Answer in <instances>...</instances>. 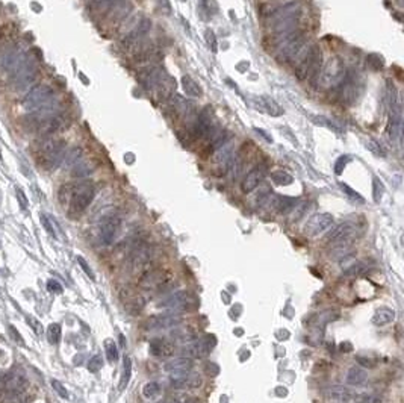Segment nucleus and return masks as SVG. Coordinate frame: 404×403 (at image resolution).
<instances>
[{
    "mask_svg": "<svg viewBox=\"0 0 404 403\" xmlns=\"http://www.w3.org/2000/svg\"><path fill=\"white\" fill-rule=\"evenodd\" d=\"M121 229V218L115 214L104 215L99 223V241L103 246H111Z\"/></svg>",
    "mask_w": 404,
    "mask_h": 403,
    "instance_id": "obj_13",
    "label": "nucleus"
},
{
    "mask_svg": "<svg viewBox=\"0 0 404 403\" xmlns=\"http://www.w3.org/2000/svg\"><path fill=\"white\" fill-rule=\"evenodd\" d=\"M9 335H11V338H14L20 346H23L25 344V341H23V338H22V335L18 334V331L14 328V326H9Z\"/></svg>",
    "mask_w": 404,
    "mask_h": 403,
    "instance_id": "obj_47",
    "label": "nucleus"
},
{
    "mask_svg": "<svg viewBox=\"0 0 404 403\" xmlns=\"http://www.w3.org/2000/svg\"><path fill=\"white\" fill-rule=\"evenodd\" d=\"M271 179L274 180V184H277V185H291L292 182H294V177L289 174V173H286V171H283V170H277V171H272L271 173Z\"/></svg>",
    "mask_w": 404,
    "mask_h": 403,
    "instance_id": "obj_31",
    "label": "nucleus"
},
{
    "mask_svg": "<svg viewBox=\"0 0 404 403\" xmlns=\"http://www.w3.org/2000/svg\"><path fill=\"white\" fill-rule=\"evenodd\" d=\"M94 170H96V164L93 161H82V163H79V164H76L73 167L71 176H74V177H87Z\"/></svg>",
    "mask_w": 404,
    "mask_h": 403,
    "instance_id": "obj_29",
    "label": "nucleus"
},
{
    "mask_svg": "<svg viewBox=\"0 0 404 403\" xmlns=\"http://www.w3.org/2000/svg\"><path fill=\"white\" fill-rule=\"evenodd\" d=\"M372 188H374V200L378 203V201L381 200V196H383V191H385L383 184L380 182L378 177H374V179H372Z\"/></svg>",
    "mask_w": 404,
    "mask_h": 403,
    "instance_id": "obj_36",
    "label": "nucleus"
},
{
    "mask_svg": "<svg viewBox=\"0 0 404 403\" xmlns=\"http://www.w3.org/2000/svg\"><path fill=\"white\" fill-rule=\"evenodd\" d=\"M135 49H136L134 53L135 63H138V64H141V66H144V67L158 66L159 61H161L162 56H164L162 52H161L156 46H153V44H144V43H141V44H138Z\"/></svg>",
    "mask_w": 404,
    "mask_h": 403,
    "instance_id": "obj_14",
    "label": "nucleus"
},
{
    "mask_svg": "<svg viewBox=\"0 0 404 403\" xmlns=\"http://www.w3.org/2000/svg\"><path fill=\"white\" fill-rule=\"evenodd\" d=\"M368 61H370V64H372L374 70H380V68L383 67V58L378 56V55H371L370 58H368Z\"/></svg>",
    "mask_w": 404,
    "mask_h": 403,
    "instance_id": "obj_43",
    "label": "nucleus"
},
{
    "mask_svg": "<svg viewBox=\"0 0 404 403\" xmlns=\"http://www.w3.org/2000/svg\"><path fill=\"white\" fill-rule=\"evenodd\" d=\"M52 99H55V91H53V88H52L50 85L41 84V85L32 88V90L26 94V97L23 99L22 105H23V108H25L26 111L31 112V111H35L36 108H39L41 105H44V103H47L49 100H52Z\"/></svg>",
    "mask_w": 404,
    "mask_h": 403,
    "instance_id": "obj_11",
    "label": "nucleus"
},
{
    "mask_svg": "<svg viewBox=\"0 0 404 403\" xmlns=\"http://www.w3.org/2000/svg\"><path fill=\"white\" fill-rule=\"evenodd\" d=\"M161 394V387L156 382H147L142 388V396L147 400H155Z\"/></svg>",
    "mask_w": 404,
    "mask_h": 403,
    "instance_id": "obj_32",
    "label": "nucleus"
},
{
    "mask_svg": "<svg viewBox=\"0 0 404 403\" xmlns=\"http://www.w3.org/2000/svg\"><path fill=\"white\" fill-rule=\"evenodd\" d=\"M367 147L370 149L371 152L374 153V155H377V156H386V152H385V149L375 141V139H368L367 141Z\"/></svg>",
    "mask_w": 404,
    "mask_h": 403,
    "instance_id": "obj_37",
    "label": "nucleus"
},
{
    "mask_svg": "<svg viewBox=\"0 0 404 403\" xmlns=\"http://www.w3.org/2000/svg\"><path fill=\"white\" fill-rule=\"evenodd\" d=\"M264 177H265V167H264V166H256L254 168H251V170L245 174V177H244V180H242V184H241L242 193L248 194V193H251L253 190H256V188L259 187V184L264 180Z\"/></svg>",
    "mask_w": 404,
    "mask_h": 403,
    "instance_id": "obj_21",
    "label": "nucleus"
},
{
    "mask_svg": "<svg viewBox=\"0 0 404 403\" xmlns=\"http://www.w3.org/2000/svg\"><path fill=\"white\" fill-rule=\"evenodd\" d=\"M131 376H132V361L129 356H126L123 361V373H121V379H120V390L121 391L129 385Z\"/></svg>",
    "mask_w": 404,
    "mask_h": 403,
    "instance_id": "obj_30",
    "label": "nucleus"
},
{
    "mask_svg": "<svg viewBox=\"0 0 404 403\" xmlns=\"http://www.w3.org/2000/svg\"><path fill=\"white\" fill-rule=\"evenodd\" d=\"M341 350H344V352H350V350H351V344H348V342H344V344L341 346Z\"/></svg>",
    "mask_w": 404,
    "mask_h": 403,
    "instance_id": "obj_51",
    "label": "nucleus"
},
{
    "mask_svg": "<svg viewBox=\"0 0 404 403\" xmlns=\"http://www.w3.org/2000/svg\"><path fill=\"white\" fill-rule=\"evenodd\" d=\"M104 350H106V356L109 362H115L118 359V349L115 346V342L112 339H106L104 341Z\"/></svg>",
    "mask_w": 404,
    "mask_h": 403,
    "instance_id": "obj_35",
    "label": "nucleus"
},
{
    "mask_svg": "<svg viewBox=\"0 0 404 403\" xmlns=\"http://www.w3.org/2000/svg\"><path fill=\"white\" fill-rule=\"evenodd\" d=\"M47 290H49L50 293H53V294H61V293H62L61 284H59L58 280H53V279H50V280L47 282Z\"/></svg>",
    "mask_w": 404,
    "mask_h": 403,
    "instance_id": "obj_41",
    "label": "nucleus"
},
{
    "mask_svg": "<svg viewBox=\"0 0 404 403\" xmlns=\"http://www.w3.org/2000/svg\"><path fill=\"white\" fill-rule=\"evenodd\" d=\"M194 367V361L186 358V356H177V358H173L167 361L164 364V370L169 373V376H174V374H182V373H188V371H193Z\"/></svg>",
    "mask_w": 404,
    "mask_h": 403,
    "instance_id": "obj_23",
    "label": "nucleus"
},
{
    "mask_svg": "<svg viewBox=\"0 0 404 403\" xmlns=\"http://www.w3.org/2000/svg\"><path fill=\"white\" fill-rule=\"evenodd\" d=\"M38 163L44 170H55L61 166L66 156V141L55 138H42L38 143Z\"/></svg>",
    "mask_w": 404,
    "mask_h": 403,
    "instance_id": "obj_4",
    "label": "nucleus"
},
{
    "mask_svg": "<svg viewBox=\"0 0 404 403\" xmlns=\"http://www.w3.org/2000/svg\"><path fill=\"white\" fill-rule=\"evenodd\" d=\"M77 263H79V266H80V267H82V270H83V271L87 273V276H88L90 279H93V280L96 279V276H94V273H93V270H91V267H90V266L87 264V261H85V259H83L82 256H77Z\"/></svg>",
    "mask_w": 404,
    "mask_h": 403,
    "instance_id": "obj_42",
    "label": "nucleus"
},
{
    "mask_svg": "<svg viewBox=\"0 0 404 403\" xmlns=\"http://www.w3.org/2000/svg\"><path fill=\"white\" fill-rule=\"evenodd\" d=\"M58 112H59V102L56 100V99H52V100H49L47 103L41 105L39 108H36L35 111H31L29 115H26V117L23 118L25 126L36 129L44 120L50 118L52 115H55V114H58Z\"/></svg>",
    "mask_w": 404,
    "mask_h": 403,
    "instance_id": "obj_12",
    "label": "nucleus"
},
{
    "mask_svg": "<svg viewBox=\"0 0 404 403\" xmlns=\"http://www.w3.org/2000/svg\"><path fill=\"white\" fill-rule=\"evenodd\" d=\"M212 106H206L202 112L193 120L191 129L188 131V138L191 141H202L204 139L210 129L215 126L214 125V114H212Z\"/></svg>",
    "mask_w": 404,
    "mask_h": 403,
    "instance_id": "obj_9",
    "label": "nucleus"
},
{
    "mask_svg": "<svg viewBox=\"0 0 404 403\" xmlns=\"http://www.w3.org/2000/svg\"><path fill=\"white\" fill-rule=\"evenodd\" d=\"M142 85L155 94V97L161 102H168L169 97L174 94L176 80L165 73V70L158 66L144 67L139 73Z\"/></svg>",
    "mask_w": 404,
    "mask_h": 403,
    "instance_id": "obj_1",
    "label": "nucleus"
},
{
    "mask_svg": "<svg viewBox=\"0 0 404 403\" xmlns=\"http://www.w3.org/2000/svg\"><path fill=\"white\" fill-rule=\"evenodd\" d=\"M28 323H29V325L32 326V329H34V331H35V332H36V334H38V335H39V334L42 332V326H41V323H39V321H36L34 317H28Z\"/></svg>",
    "mask_w": 404,
    "mask_h": 403,
    "instance_id": "obj_48",
    "label": "nucleus"
},
{
    "mask_svg": "<svg viewBox=\"0 0 404 403\" xmlns=\"http://www.w3.org/2000/svg\"><path fill=\"white\" fill-rule=\"evenodd\" d=\"M96 188L91 182H79L76 185H71L70 193V215L77 217L80 215L94 200Z\"/></svg>",
    "mask_w": 404,
    "mask_h": 403,
    "instance_id": "obj_6",
    "label": "nucleus"
},
{
    "mask_svg": "<svg viewBox=\"0 0 404 403\" xmlns=\"http://www.w3.org/2000/svg\"><path fill=\"white\" fill-rule=\"evenodd\" d=\"M275 391H277V396H288V390L285 388V387H277L275 388Z\"/></svg>",
    "mask_w": 404,
    "mask_h": 403,
    "instance_id": "obj_50",
    "label": "nucleus"
},
{
    "mask_svg": "<svg viewBox=\"0 0 404 403\" xmlns=\"http://www.w3.org/2000/svg\"><path fill=\"white\" fill-rule=\"evenodd\" d=\"M320 76V87L323 90H336L347 79V67L344 61L337 56L330 58L326 66L321 68Z\"/></svg>",
    "mask_w": 404,
    "mask_h": 403,
    "instance_id": "obj_5",
    "label": "nucleus"
},
{
    "mask_svg": "<svg viewBox=\"0 0 404 403\" xmlns=\"http://www.w3.org/2000/svg\"><path fill=\"white\" fill-rule=\"evenodd\" d=\"M372 325L381 328V326H388L391 323L395 321V311L391 308H380L374 312L372 318H371Z\"/></svg>",
    "mask_w": 404,
    "mask_h": 403,
    "instance_id": "obj_26",
    "label": "nucleus"
},
{
    "mask_svg": "<svg viewBox=\"0 0 404 403\" xmlns=\"http://www.w3.org/2000/svg\"><path fill=\"white\" fill-rule=\"evenodd\" d=\"M359 232V226L356 221L347 220L341 225H337L336 228L327 235V243H333V244H347L350 243V239Z\"/></svg>",
    "mask_w": 404,
    "mask_h": 403,
    "instance_id": "obj_18",
    "label": "nucleus"
},
{
    "mask_svg": "<svg viewBox=\"0 0 404 403\" xmlns=\"http://www.w3.org/2000/svg\"><path fill=\"white\" fill-rule=\"evenodd\" d=\"M217 344V339L214 335H206L200 339H193L182 347V355L189 359H202L204 358Z\"/></svg>",
    "mask_w": 404,
    "mask_h": 403,
    "instance_id": "obj_10",
    "label": "nucleus"
},
{
    "mask_svg": "<svg viewBox=\"0 0 404 403\" xmlns=\"http://www.w3.org/2000/svg\"><path fill=\"white\" fill-rule=\"evenodd\" d=\"M52 387H53V390L58 393V396H61L62 399H68V391L67 388L59 382V380H56V379H53L52 380Z\"/></svg>",
    "mask_w": 404,
    "mask_h": 403,
    "instance_id": "obj_39",
    "label": "nucleus"
},
{
    "mask_svg": "<svg viewBox=\"0 0 404 403\" xmlns=\"http://www.w3.org/2000/svg\"><path fill=\"white\" fill-rule=\"evenodd\" d=\"M297 67H295V76L300 80H313L318 77L321 68H323V52L318 44L306 46L302 53L297 56Z\"/></svg>",
    "mask_w": 404,
    "mask_h": 403,
    "instance_id": "obj_3",
    "label": "nucleus"
},
{
    "mask_svg": "<svg viewBox=\"0 0 404 403\" xmlns=\"http://www.w3.org/2000/svg\"><path fill=\"white\" fill-rule=\"evenodd\" d=\"M368 382V373L360 367H351L347 371V384L351 387H362Z\"/></svg>",
    "mask_w": 404,
    "mask_h": 403,
    "instance_id": "obj_27",
    "label": "nucleus"
},
{
    "mask_svg": "<svg viewBox=\"0 0 404 403\" xmlns=\"http://www.w3.org/2000/svg\"><path fill=\"white\" fill-rule=\"evenodd\" d=\"M17 199H18V201H20V206L23 208V209H26L28 208V199H26V196L18 190L17 191Z\"/></svg>",
    "mask_w": 404,
    "mask_h": 403,
    "instance_id": "obj_49",
    "label": "nucleus"
},
{
    "mask_svg": "<svg viewBox=\"0 0 404 403\" xmlns=\"http://www.w3.org/2000/svg\"><path fill=\"white\" fill-rule=\"evenodd\" d=\"M182 87H183V91L186 93V96H191V97H200V96H203L202 87L189 76H183L182 77Z\"/></svg>",
    "mask_w": 404,
    "mask_h": 403,
    "instance_id": "obj_28",
    "label": "nucleus"
},
{
    "mask_svg": "<svg viewBox=\"0 0 404 403\" xmlns=\"http://www.w3.org/2000/svg\"><path fill=\"white\" fill-rule=\"evenodd\" d=\"M203 385L202 376L194 371L182 373V374H174L171 376V387L174 390H197Z\"/></svg>",
    "mask_w": 404,
    "mask_h": 403,
    "instance_id": "obj_19",
    "label": "nucleus"
},
{
    "mask_svg": "<svg viewBox=\"0 0 404 403\" xmlns=\"http://www.w3.org/2000/svg\"><path fill=\"white\" fill-rule=\"evenodd\" d=\"M232 139V135H230V132H227V131H220L218 134L215 135L209 143H206L204 146H203V150H202V155L203 158H207V156H212L220 147H223L227 141H230Z\"/></svg>",
    "mask_w": 404,
    "mask_h": 403,
    "instance_id": "obj_25",
    "label": "nucleus"
},
{
    "mask_svg": "<svg viewBox=\"0 0 404 403\" xmlns=\"http://www.w3.org/2000/svg\"><path fill=\"white\" fill-rule=\"evenodd\" d=\"M61 334H62V328H61V325H58V323H52V325L47 328V341H49L52 346L58 344L59 339H61Z\"/></svg>",
    "mask_w": 404,
    "mask_h": 403,
    "instance_id": "obj_34",
    "label": "nucleus"
},
{
    "mask_svg": "<svg viewBox=\"0 0 404 403\" xmlns=\"http://www.w3.org/2000/svg\"><path fill=\"white\" fill-rule=\"evenodd\" d=\"M182 323V318L177 314H167V315H159V317H152L147 321V329L158 332V331H169L177 328Z\"/></svg>",
    "mask_w": 404,
    "mask_h": 403,
    "instance_id": "obj_20",
    "label": "nucleus"
},
{
    "mask_svg": "<svg viewBox=\"0 0 404 403\" xmlns=\"http://www.w3.org/2000/svg\"><path fill=\"white\" fill-rule=\"evenodd\" d=\"M148 352L150 355L156 356V358H168L173 356L174 352H176V347L174 344L168 341V339H164V338H155L150 341L148 344Z\"/></svg>",
    "mask_w": 404,
    "mask_h": 403,
    "instance_id": "obj_22",
    "label": "nucleus"
},
{
    "mask_svg": "<svg viewBox=\"0 0 404 403\" xmlns=\"http://www.w3.org/2000/svg\"><path fill=\"white\" fill-rule=\"evenodd\" d=\"M274 44H275V59L279 63H288L295 59L307 46V34L304 29L299 28L286 34L275 35Z\"/></svg>",
    "mask_w": 404,
    "mask_h": 403,
    "instance_id": "obj_2",
    "label": "nucleus"
},
{
    "mask_svg": "<svg viewBox=\"0 0 404 403\" xmlns=\"http://www.w3.org/2000/svg\"><path fill=\"white\" fill-rule=\"evenodd\" d=\"M101 367H103V361H101L100 355H96V356H93V358L90 359V362H88V370H90L91 373H96V371H99Z\"/></svg>",
    "mask_w": 404,
    "mask_h": 403,
    "instance_id": "obj_38",
    "label": "nucleus"
},
{
    "mask_svg": "<svg viewBox=\"0 0 404 403\" xmlns=\"http://www.w3.org/2000/svg\"><path fill=\"white\" fill-rule=\"evenodd\" d=\"M326 397L332 403H354L357 394L345 387H332L326 391Z\"/></svg>",
    "mask_w": 404,
    "mask_h": 403,
    "instance_id": "obj_24",
    "label": "nucleus"
},
{
    "mask_svg": "<svg viewBox=\"0 0 404 403\" xmlns=\"http://www.w3.org/2000/svg\"><path fill=\"white\" fill-rule=\"evenodd\" d=\"M335 218L329 212H320L313 214L304 225V234L307 236H318L320 234L326 232L329 228H332Z\"/></svg>",
    "mask_w": 404,
    "mask_h": 403,
    "instance_id": "obj_16",
    "label": "nucleus"
},
{
    "mask_svg": "<svg viewBox=\"0 0 404 403\" xmlns=\"http://www.w3.org/2000/svg\"><path fill=\"white\" fill-rule=\"evenodd\" d=\"M68 125H70V120H68L67 115L62 114V112H58V114L52 115L50 118L44 120L35 131L39 134L41 138H47V136H50V135L67 129Z\"/></svg>",
    "mask_w": 404,
    "mask_h": 403,
    "instance_id": "obj_17",
    "label": "nucleus"
},
{
    "mask_svg": "<svg viewBox=\"0 0 404 403\" xmlns=\"http://www.w3.org/2000/svg\"><path fill=\"white\" fill-rule=\"evenodd\" d=\"M83 156V150H82V147H73L70 152H66V156H64V164L66 166H76L77 164V161L80 159Z\"/></svg>",
    "mask_w": 404,
    "mask_h": 403,
    "instance_id": "obj_33",
    "label": "nucleus"
},
{
    "mask_svg": "<svg viewBox=\"0 0 404 403\" xmlns=\"http://www.w3.org/2000/svg\"><path fill=\"white\" fill-rule=\"evenodd\" d=\"M41 223H42V226L46 228V231H47V232H49L50 235L56 236V234H55V229H53V226H52L50 220H49V218H47V217H46L44 214L41 215Z\"/></svg>",
    "mask_w": 404,
    "mask_h": 403,
    "instance_id": "obj_44",
    "label": "nucleus"
},
{
    "mask_svg": "<svg viewBox=\"0 0 404 403\" xmlns=\"http://www.w3.org/2000/svg\"><path fill=\"white\" fill-rule=\"evenodd\" d=\"M159 309H165L169 314H179L183 311H191L196 308V299L188 291H176L167 299L158 303Z\"/></svg>",
    "mask_w": 404,
    "mask_h": 403,
    "instance_id": "obj_7",
    "label": "nucleus"
},
{
    "mask_svg": "<svg viewBox=\"0 0 404 403\" xmlns=\"http://www.w3.org/2000/svg\"><path fill=\"white\" fill-rule=\"evenodd\" d=\"M206 41H207L209 47H210L214 52H217V38H215V34H214L212 31H207V32H206Z\"/></svg>",
    "mask_w": 404,
    "mask_h": 403,
    "instance_id": "obj_45",
    "label": "nucleus"
},
{
    "mask_svg": "<svg viewBox=\"0 0 404 403\" xmlns=\"http://www.w3.org/2000/svg\"><path fill=\"white\" fill-rule=\"evenodd\" d=\"M341 188L347 193V196L350 197V199H353V200H357L360 201V203H364V197L359 194V193H356L354 190H351L347 184H341Z\"/></svg>",
    "mask_w": 404,
    "mask_h": 403,
    "instance_id": "obj_40",
    "label": "nucleus"
},
{
    "mask_svg": "<svg viewBox=\"0 0 404 403\" xmlns=\"http://www.w3.org/2000/svg\"><path fill=\"white\" fill-rule=\"evenodd\" d=\"M152 29V20L148 18H142L141 23H138L132 31H129L127 34L123 36L120 46L123 50H129V49H134L138 44H141L144 41V38L148 35Z\"/></svg>",
    "mask_w": 404,
    "mask_h": 403,
    "instance_id": "obj_15",
    "label": "nucleus"
},
{
    "mask_svg": "<svg viewBox=\"0 0 404 403\" xmlns=\"http://www.w3.org/2000/svg\"><path fill=\"white\" fill-rule=\"evenodd\" d=\"M38 74H39V70L36 67L34 55H32V52H31L28 61L14 74V82H12L14 90L18 91V93L26 91V90L34 84L35 79L38 77Z\"/></svg>",
    "mask_w": 404,
    "mask_h": 403,
    "instance_id": "obj_8",
    "label": "nucleus"
},
{
    "mask_svg": "<svg viewBox=\"0 0 404 403\" xmlns=\"http://www.w3.org/2000/svg\"><path fill=\"white\" fill-rule=\"evenodd\" d=\"M348 161H350L348 156H341V158L337 159L336 166H335V168H336V174H341V173H342V170L345 168V166H347Z\"/></svg>",
    "mask_w": 404,
    "mask_h": 403,
    "instance_id": "obj_46",
    "label": "nucleus"
}]
</instances>
